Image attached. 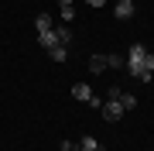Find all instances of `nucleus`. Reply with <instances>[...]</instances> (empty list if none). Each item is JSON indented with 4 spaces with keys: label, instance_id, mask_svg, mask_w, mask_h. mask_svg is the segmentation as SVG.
<instances>
[{
    "label": "nucleus",
    "instance_id": "3",
    "mask_svg": "<svg viewBox=\"0 0 154 151\" xmlns=\"http://www.w3.org/2000/svg\"><path fill=\"white\" fill-rule=\"evenodd\" d=\"M113 14L120 17V21H127V17H134V0H116Z\"/></svg>",
    "mask_w": 154,
    "mask_h": 151
},
{
    "label": "nucleus",
    "instance_id": "13",
    "mask_svg": "<svg viewBox=\"0 0 154 151\" xmlns=\"http://www.w3.org/2000/svg\"><path fill=\"white\" fill-rule=\"evenodd\" d=\"M120 93H123L120 86H110V93H106V100H120Z\"/></svg>",
    "mask_w": 154,
    "mask_h": 151
},
{
    "label": "nucleus",
    "instance_id": "1",
    "mask_svg": "<svg viewBox=\"0 0 154 151\" xmlns=\"http://www.w3.org/2000/svg\"><path fill=\"white\" fill-rule=\"evenodd\" d=\"M127 72L140 83H151L154 79V52L147 45H130L127 48Z\"/></svg>",
    "mask_w": 154,
    "mask_h": 151
},
{
    "label": "nucleus",
    "instance_id": "15",
    "mask_svg": "<svg viewBox=\"0 0 154 151\" xmlns=\"http://www.w3.org/2000/svg\"><path fill=\"white\" fill-rule=\"evenodd\" d=\"M58 7H75V4H72V0H58Z\"/></svg>",
    "mask_w": 154,
    "mask_h": 151
},
{
    "label": "nucleus",
    "instance_id": "9",
    "mask_svg": "<svg viewBox=\"0 0 154 151\" xmlns=\"http://www.w3.org/2000/svg\"><path fill=\"white\" fill-rule=\"evenodd\" d=\"M55 38H58V45H69V41H72V28H69V24L55 28Z\"/></svg>",
    "mask_w": 154,
    "mask_h": 151
},
{
    "label": "nucleus",
    "instance_id": "7",
    "mask_svg": "<svg viewBox=\"0 0 154 151\" xmlns=\"http://www.w3.org/2000/svg\"><path fill=\"white\" fill-rule=\"evenodd\" d=\"M75 151H99V141H96V137H89V134H86L82 141H75Z\"/></svg>",
    "mask_w": 154,
    "mask_h": 151
},
{
    "label": "nucleus",
    "instance_id": "12",
    "mask_svg": "<svg viewBox=\"0 0 154 151\" xmlns=\"http://www.w3.org/2000/svg\"><path fill=\"white\" fill-rule=\"evenodd\" d=\"M58 14H62V21H75V7H62Z\"/></svg>",
    "mask_w": 154,
    "mask_h": 151
},
{
    "label": "nucleus",
    "instance_id": "14",
    "mask_svg": "<svg viewBox=\"0 0 154 151\" xmlns=\"http://www.w3.org/2000/svg\"><path fill=\"white\" fill-rule=\"evenodd\" d=\"M89 7H106V0H89Z\"/></svg>",
    "mask_w": 154,
    "mask_h": 151
},
{
    "label": "nucleus",
    "instance_id": "8",
    "mask_svg": "<svg viewBox=\"0 0 154 151\" xmlns=\"http://www.w3.org/2000/svg\"><path fill=\"white\" fill-rule=\"evenodd\" d=\"M38 41H41V48H55V45H58L55 28H51V31H41V34H38Z\"/></svg>",
    "mask_w": 154,
    "mask_h": 151
},
{
    "label": "nucleus",
    "instance_id": "4",
    "mask_svg": "<svg viewBox=\"0 0 154 151\" xmlns=\"http://www.w3.org/2000/svg\"><path fill=\"white\" fill-rule=\"evenodd\" d=\"M34 28H38V34L41 31H51V28H55V17H51V14H38V17H34Z\"/></svg>",
    "mask_w": 154,
    "mask_h": 151
},
{
    "label": "nucleus",
    "instance_id": "5",
    "mask_svg": "<svg viewBox=\"0 0 154 151\" xmlns=\"http://www.w3.org/2000/svg\"><path fill=\"white\" fill-rule=\"evenodd\" d=\"M103 69H110V55H93L89 58V72H103Z\"/></svg>",
    "mask_w": 154,
    "mask_h": 151
},
{
    "label": "nucleus",
    "instance_id": "11",
    "mask_svg": "<svg viewBox=\"0 0 154 151\" xmlns=\"http://www.w3.org/2000/svg\"><path fill=\"white\" fill-rule=\"evenodd\" d=\"M120 106H123V113L134 110V106H137V96H134V93H120Z\"/></svg>",
    "mask_w": 154,
    "mask_h": 151
},
{
    "label": "nucleus",
    "instance_id": "6",
    "mask_svg": "<svg viewBox=\"0 0 154 151\" xmlns=\"http://www.w3.org/2000/svg\"><path fill=\"white\" fill-rule=\"evenodd\" d=\"M72 96H75V100H82V103H89V100H93V90H89L86 83H75V86H72Z\"/></svg>",
    "mask_w": 154,
    "mask_h": 151
},
{
    "label": "nucleus",
    "instance_id": "2",
    "mask_svg": "<svg viewBox=\"0 0 154 151\" xmlns=\"http://www.w3.org/2000/svg\"><path fill=\"white\" fill-rule=\"evenodd\" d=\"M99 110H103V117L110 120V124H116L123 117V106H120V100H103V106H99Z\"/></svg>",
    "mask_w": 154,
    "mask_h": 151
},
{
    "label": "nucleus",
    "instance_id": "10",
    "mask_svg": "<svg viewBox=\"0 0 154 151\" xmlns=\"http://www.w3.org/2000/svg\"><path fill=\"white\" fill-rule=\"evenodd\" d=\"M48 55H51V62H65L69 58V48L65 45H55V48H48Z\"/></svg>",
    "mask_w": 154,
    "mask_h": 151
}]
</instances>
